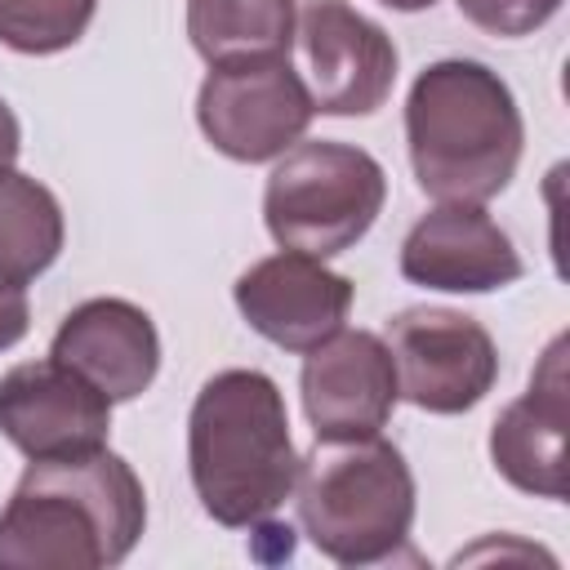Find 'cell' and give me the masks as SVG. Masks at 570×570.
Instances as JSON below:
<instances>
[{"mask_svg": "<svg viewBox=\"0 0 570 570\" xmlns=\"http://www.w3.org/2000/svg\"><path fill=\"white\" fill-rule=\"evenodd\" d=\"M142 530L147 490L107 445L71 459H31L0 508V570L120 566Z\"/></svg>", "mask_w": 570, "mask_h": 570, "instance_id": "1", "label": "cell"}, {"mask_svg": "<svg viewBox=\"0 0 570 570\" xmlns=\"http://www.w3.org/2000/svg\"><path fill=\"white\" fill-rule=\"evenodd\" d=\"M525 147V120L512 85L476 58L428 62L405 94V151L423 196L485 205Z\"/></svg>", "mask_w": 570, "mask_h": 570, "instance_id": "2", "label": "cell"}, {"mask_svg": "<svg viewBox=\"0 0 570 570\" xmlns=\"http://www.w3.org/2000/svg\"><path fill=\"white\" fill-rule=\"evenodd\" d=\"M191 490L227 530H249L281 512L298 481L289 410L263 370H218L187 414Z\"/></svg>", "mask_w": 570, "mask_h": 570, "instance_id": "3", "label": "cell"}, {"mask_svg": "<svg viewBox=\"0 0 570 570\" xmlns=\"http://www.w3.org/2000/svg\"><path fill=\"white\" fill-rule=\"evenodd\" d=\"M307 543L334 566H379L410 543L419 490L405 454L383 436L316 441L298 459L294 494Z\"/></svg>", "mask_w": 570, "mask_h": 570, "instance_id": "4", "label": "cell"}, {"mask_svg": "<svg viewBox=\"0 0 570 570\" xmlns=\"http://www.w3.org/2000/svg\"><path fill=\"white\" fill-rule=\"evenodd\" d=\"M383 200L387 174L365 147L316 138L276 156L263 187V223L281 249L334 258L365 240Z\"/></svg>", "mask_w": 570, "mask_h": 570, "instance_id": "5", "label": "cell"}, {"mask_svg": "<svg viewBox=\"0 0 570 570\" xmlns=\"http://www.w3.org/2000/svg\"><path fill=\"white\" fill-rule=\"evenodd\" d=\"M316 107L289 58H245L209 67L196 94V125L214 151L240 165H263L289 151Z\"/></svg>", "mask_w": 570, "mask_h": 570, "instance_id": "6", "label": "cell"}, {"mask_svg": "<svg viewBox=\"0 0 570 570\" xmlns=\"http://www.w3.org/2000/svg\"><path fill=\"white\" fill-rule=\"evenodd\" d=\"M383 343L396 365V392L428 414H468L499 383V347L468 312L405 307L387 321Z\"/></svg>", "mask_w": 570, "mask_h": 570, "instance_id": "7", "label": "cell"}, {"mask_svg": "<svg viewBox=\"0 0 570 570\" xmlns=\"http://www.w3.org/2000/svg\"><path fill=\"white\" fill-rule=\"evenodd\" d=\"M303 85L321 116H374L396 85L392 36L343 0H307L294 27Z\"/></svg>", "mask_w": 570, "mask_h": 570, "instance_id": "8", "label": "cell"}, {"mask_svg": "<svg viewBox=\"0 0 570 570\" xmlns=\"http://www.w3.org/2000/svg\"><path fill=\"white\" fill-rule=\"evenodd\" d=\"M0 436L27 459H71L102 450L111 401L62 361H22L0 374Z\"/></svg>", "mask_w": 570, "mask_h": 570, "instance_id": "9", "label": "cell"}, {"mask_svg": "<svg viewBox=\"0 0 570 570\" xmlns=\"http://www.w3.org/2000/svg\"><path fill=\"white\" fill-rule=\"evenodd\" d=\"M236 312L254 334L285 352H312L334 330H343L356 285L343 272H330L325 258L281 249L249 263L232 285Z\"/></svg>", "mask_w": 570, "mask_h": 570, "instance_id": "10", "label": "cell"}, {"mask_svg": "<svg viewBox=\"0 0 570 570\" xmlns=\"http://www.w3.org/2000/svg\"><path fill=\"white\" fill-rule=\"evenodd\" d=\"M298 392L316 441L374 436L401 401L392 352L374 330H334L325 343L303 352Z\"/></svg>", "mask_w": 570, "mask_h": 570, "instance_id": "11", "label": "cell"}, {"mask_svg": "<svg viewBox=\"0 0 570 570\" xmlns=\"http://www.w3.org/2000/svg\"><path fill=\"white\" fill-rule=\"evenodd\" d=\"M401 276L441 294H494L521 281V254L512 236L481 209L441 200L401 240Z\"/></svg>", "mask_w": 570, "mask_h": 570, "instance_id": "12", "label": "cell"}, {"mask_svg": "<svg viewBox=\"0 0 570 570\" xmlns=\"http://www.w3.org/2000/svg\"><path fill=\"white\" fill-rule=\"evenodd\" d=\"M566 338H552L530 387L503 405L490 428V463L494 472L534 499H566V423H570V392H566Z\"/></svg>", "mask_w": 570, "mask_h": 570, "instance_id": "13", "label": "cell"}, {"mask_svg": "<svg viewBox=\"0 0 570 570\" xmlns=\"http://www.w3.org/2000/svg\"><path fill=\"white\" fill-rule=\"evenodd\" d=\"M49 356L89 379L111 405L142 396L160 374V334L156 321L129 303V298H85L76 303L53 343Z\"/></svg>", "mask_w": 570, "mask_h": 570, "instance_id": "14", "label": "cell"}, {"mask_svg": "<svg viewBox=\"0 0 570 570\" xmlns=\"http://www.w3.org/2000/svg\"><path fill=\"white\" fill-rule=\"evenodd\" d=\"M298 0H187V40L209 62L289 58Z\"/></svg>", "mask_w": 570, "mask_h": 570, "instance_id": "15", "label": "cell"}, {"mask_svg": "<svg viewBox=\"0 0 570 570\" xmlns=\"http://www.w3.org/2000/svg\"><path fill=\"white\" fill-rule=\"evenodd\" d=\"M67 240V218L58 196L18 169L0 174V285L27 289L45 276Z\"/></svg>", "mask_w": 570, "mask_h": 570, "instance_id": "16", "label": "cell"}, {"mask_svg": "<svg viewBox=\"0 0 570 570\" xmlns=\"http://www.w3.org/2000/svg\"><path fill=\"white\" fill-rule=\"evenodd\" d=\"M98 13V0H0V45L27 58L71 49Z\"/></svg>", "mask_w": 570, "mask_h": 570, "instance_id": "17", "label": "cell"}, {"mask_svg": "<svg viewBox=\"0 0 570 570\" xmlns=\"http://www.w3.org/2000/svg\"><path fill=\"white\" fill-rule=\"evenodd\" d=\"M459 13L485 31V36H499V40H521V36H534L539 27H548L561 9V0H454Z\"/></svg>", "mask_w": 570, "mask_h": 570, "instance_id": "18", "label": "cell"}, {"mask_svg": "<svg viewBox=\"0 0 570 570\" xmlns=\"http://www.w3.org/2000/svg\"><path fill=\"white\" fill-rule=\"evenodd\" d=\"M27 330H31V303H27V289H9V285H0V352H9L13 343H22Z\"/></svg>", "mask_w": 570, "mask_h": 570, "instance_id": "19", "label": "cell"}, {"mask_svg": "<svg viewBox=\"0 0 570 570\" xmlns=\"http://www.w3.org/2000/svg\"><path fill=\"white\" fill-rule=\"evenodd\" d=\"M18 151H22V125H18L13 107L0 98V174H4V169H13Z\"/></svg>", "mask_w": 570, "mask_h": 570, "instance_id": "20", "label": "cell"}, {"mask_svg": "<svg viewBox=\"0 0 570 570\" xmlns=\"http://www.w3.org/2000/svg\"><path fill=\"white\" fill-rule=\"evenodd\" d=\"M379 4H387V9H396V13H419V9H432L436 0H379Z\"/></svg>", "mask_w": 570, "mask_h": 570, "instance_id": "21", "label": "cell"}]
</instances>
